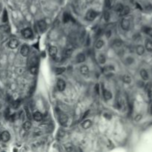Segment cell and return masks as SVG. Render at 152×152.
Wrapping results in <instances>:
<instances>
[{
	"label": "cell",
	"instance_id": "38",
	"mask_svg": "<svg viewBox=\"0 0 152 152\" xmlns=\"http://www.w3.org/2000/svg\"><path fill=\"white\" fill-rule=\"evenodd\" d=\"M1 12H2V6L0 5V14H1Z\"/></svg>",
	"mask_w": 152,
	"mask_h": 152
},
{
	"label": "cell",
	"instance_id": "14",
	"mask_svg": "<svg viewBox=\"0 0 152 152\" xmlns=\"http://www.w3.org/2000/svg\"><path fill=\"white\" fill-rule=\"evenodd\" d=\"M91 125H92V122L90 120H86L82 123V127H83L84 129H88V128L91 127Z\"/></svg>",
	"mask_w": 152,
	"mask_h": 152
},
{
	"label": "cell",
	"instance_id": "4",
	"mask_svg": "<svg viewBox=\"0 0 152 152\" xmlns=\"http://www.w3.org/2000/svg\"><path fill=\"white\" fill-rule=\"evenodd\" d=\"M29 51H30V48H29V46L28 45H23L21 48V50H20V53L23 56H27L29 53Z\"/></svg>",
	"mask_w": 152,
	"mask_h": 152
},
{
	"label": "cell",
	"instance_id": "7",
	"mask_svg": "<svg viewBox=\"0 0 152 152\" xmlns=\"http://www.w3.org/2000/svg\"><path fill=\"white\" fill-rule=\"evenodd\" d=\"M68 120V117L66 114H61L59 116V121L60 122V124L62 125H65L67 122Z\"/></svg>",
	"mask_w": 152,
	"mask_h": 152
},
{
	"label": "cell",
	"instance_id": "20",
	"mask_svg": "<svg viewBox=\"0 0 152 152\" xmlns=\"http://www.w3.org/2000/svg\"><path fill=\"white\" fill-rule=\"evenodd\" d=\"M31 126H32V124L30 121H26L25 122H24L23 124V128H24L25 131H28L31 128Z\"/></svg>",
	"mask_w": 152,
	"mask_h": 152
},
{
	"label": "cell",
	"instance_id": "39",
	"mask_svg": "<svg viewBox=\"0 0 152 152\" xmlns=\"http://www.w3.org/2000/svg\"><path fill=\"white\" fill-rule=\"evenodd\" d=\"M151 113L152 114V104H151Z\"/></svg>",
	"mask_w": 152,
	"mask_h": 152
},
{
	"label": "cell",
	"instance_id": "11",
	"mask_svg": "<svg viewBox=\"0 0 152 152\" xmlns=\"http://www.w3.org/2000/svg\"><path fill=\"white\" fill-rule=\"evenodd\" d=\"M103 97L106 100H109L112 98V93L108 90H104L103 91Z\"/></svg>",
	"mask_w": 152,
	"mask_h": 152
},
{
	"label": "cell",
	"instance_id": "2",
	"mask_svg": "<svg viewBox=\"0 0 152 152\" xmlns=\"http://www.w3.org/2000/svg\"><path fill=\"white\" fill-rule=\"evenodd\" d=\"M22 35L25 39H30L33 37V31L30 28H25L22 30Z\"/></svg>",
	"mask_w": 152,
	"mask_h": 152
},
{
	"label": "cell",
	"instance_id": "37",
	"mask_svg": "<svg viewBox=\"0 0 152 152\" xmlns=\"http://www.w3.org/2000/svg\"><path fill=\"white\" fill-rule=\"evenodd\" d=\"M141 118H142V116H141V115H137V116H136V118H135V120H136V121H139Z\"/></svg>",
	"mask_w": 152,
	"mask_h": 152
},
{
	"label": "cell",
	"instance_id": "12",
	"mask_svg": "<svg viewBox=\"0 0 152 152\" xmlns=\"http://www.w3.org/2000/svg\"><path fill=\"white\" fill-rule=\"evenodd\" d=\"M38 26H39V28L41 32H44L46 28H47V25H46V23L45 21L43 20H41L38 22Z\"/></svg>",
	"mask_w": 152,
	"mask_h": 152
},
{
	"label": "cell",
	"instance_id": "23",
	"mask_svg": "<svg viewBox=\"0 0 152 152\" xmlns=\"http://www.w3.org/2000/svg\"><path fill=\"white\" fill-rule=\"evenodd\" d=\"M65 71V68H57L55 69V74L56 75H60V74H62V73H64Z\"/></svg>",
	"mask_w": 152,
	"mask_h": 152
},
{
	"label": "cell",
	"instance_id": "16",
	"mask_svg": "<svg viewBox=\"0 0 152 152\" xmlns=\"http://www.w3.org/2000/svg\"><path fill=\"white\" fill-rule=\"evenodd\" d=\"M80 72L83 75H87L89 73V68L88 66L86 65H83L82 67H80Z\"/></svg>",
	"mask_w": 152,
	"mask_h": 152
},
{
	"label": "cell",
	"instance_id": "33",
	"mask_svg": "<svg viewBox=\"0 0 152 152\" xmlns=\"http://www.w3.org/2000/svg\"><path fill=\"white\" fill-rule=\"evenodd\" d=\"M104 18H105V20H106V21H108L109 20V19H110V14L108 12V11H106V12L105 13Z\"/></svg>",
	"mask_w": 152,
	"mask_h": 152
},
{
	"label": "cell",
	"instance_id": "29",
	"mask_svg": "<svg viewBox=\"0 0 152 152\" xmlns=\"http://www.w3.org/2000/svg\"><path fill=\"white\" fill-rule=\"evenodd\" d=\"M71 18V15H69V14H65L64 16H63V21H64L65 22H68L70 21Z\"/></svg>",
	"mask_w": 152,
	"mask_h": 152
},
{
	"label": "cell",
	"instance_id": "25",
	"mask_svg": "<svg viewBox=\"0 0 152 152\" xmlns=\"http://www.w3.org/2000/svg\"><path fill=\"white\" fill-rule=\"evenodd\" d=\"M104 45V42L102 41V40H101V39H99V40H98L97 42V43H96V48H97V49H100V48H102V46Z\"/></svg>",
	"mask_w": 152,
	"mask_h": 152
},
{
	"label": "cell",
	"instance_id": "8",
	"mask_svg": "<svg viewBox=\"0 0 152 152\" xmlns=\"http://www.w3.org/2000/svg\"><path fill=\"white\" fill-rule=\"evenodd\" d=\"M18 45H19V41L17 39H11L9 42V43H8L9 48H11V49H15V48H16L17 47H18Z\"/></svg>",
	"mask_w": 152,
	"mask_h": 152
},
{
	"label": "cell",
	"instance_id": "18",
	"mask_svg": "<svg viewBox=\"0 0 152 152\" xmlns=\"http://www.w3.org/2000/svg\"><path fill=\"white\" fill-rule=\"evenodd\" d=\"M140 76H141V77L143 80L148 79V74L145 69H143L140 71Z\"/></svg>",
	"mask_w": 152,
	"mask_h": 152
},
{
	"label": "cell",
	"instance_id": "6",
	"mask_svg": "<svg viewBox=\"0 0 152 152\" xmlns=\"http://www.w3.org/2000/svg\"><path fill=\"white\" fill-rule=\"evenodd\" d=\"M57 88L60 91H63L65 89V86H66V84H65V82L63 80V79H59L57 82Z\"/></svg>",
	"mask_w": 152,
	"mask_h": 152
},
{
	"label": "cell",
	"instance_id": "1",
	"mask_svg": "<svg viewBox=\"0 0 152 152\" xmlns=\"http://www.w3.org/2000/svg\"><path fill=\"white\" fill-rule=\"evenodd\" d=\"M98 16V13L97 11L93 10H89L88 12L86 13L85 19L88 21H93L96 19V17Z\"/></svg>",
	"mask_w": 152,
	"mask_h": 152
},
{
	"label": "cell",
	"instance_id": "19",
	"mask_svg": "<svg viewBox=\"0 0 152 152\" xmlns=\"http://www.w3.org/2000/svg\"><path fill=\"white\" fill-rule=\"evenodd\" d=\"M145 48L148 51H152V41L147 39L145 41Z\"/></svg>",
	"mask_w": 152,
	"mask_h": 152
},
{
	"label": "cell",
	"instance_id": "32",
	"mask_svg": "<svg viewBox=\"0 0 152 152\" xmlns=\"http://www.w3.org/2000/svg\"><path fill=\"white\" fill-rule=\"evenodd\" d=\"M104 69H105V71H114V67L111 66V65H108V66L105 68Z\"/></svg>",
	"mask_w": 152,
	"mask_h": 152
},
{
	"label": "cell",
	"instance_id": "28",
	"mask_svg": "<svg viewBox=\"0 0 152 152\" xmlns=\"http://www.w3.org/2000/svg\"><path fill=\"white\" fill-rule=\"evenodd\" d=\"M72 53H73V49L72 48H68L65 51V56L66 57H69L72 54Z\"/></svg>",
	"mask_w": 152,
	"mask_h": 152
},
{
	"label": "cell",
	"instance_id": "21",
	"mask_svg": "<svg viewBox=\"0 0 152 152\" xmlns=\"http://www.w3.org/2000/svg\"><path fill=\"white\" fill-rule=\"evenodd\" d=\"M143 30L144 31V33H145L147 35L152 37V28H148V27H144Z\"/></svg>",
	"mask_w": 152,
	"mask_h": 152
},
{
	"label": "cell",
	"instance_id": "3",
	"mask_svg": "<svg viewBox=\"0 0 152 152\" xmlns=\"http://www.w3.org/2000/svg\"><path fill=\"white\" fill-rule=\"evenodd\" d=\"M0 139H1V140L2 142H8L10 139V133L7 131H3L1 135H0Z\"/></svg>",
	"mask_w": 152,
	"mask_h": 152
},
{
	"label": "cell",
	"instance_id": "30",
	"mask_svg": "<svg viewBox=\"0 0 152 152\" xmlns=\"http://www.w3.org/2000/svg\"><path fill=\"white\" fill-rule=\"evenodd\" d=\"M8 13H7V10H5L4 13H3V16H2V21H3V22H8Z\"/></svg>",
	"mask_w": 152,
	"mask_h": 152
},
{
	"label": "cell",
	"instance_id": "13",
	"mask_svg": "<svg viewBox=\"0 0 152 152\" xmlns=\"http://www.w3.org/2000/svg\"><path fill=\"white\" fill-rule=\"evenodd\" d=\"M42 118H43L42 114L40 112L37 111V112L34 113V114H33V119H34V120H36L37 122H40V121L42 120Z\"/></svg>",
	"mask_w": 152,
	"mask_h": 152
},
{
	"label": "cell",
	"instance_id": "17",
	"mask_svg": "<svg viewBox=\"0 0 152 152\" xmlns=\"http://www.w3.org/2000/svg\"><path fill=\"white\" fill-rule=\"evenodd\" d=\"M136 51H137V53L138 55H143L145 52V48L143 45H138L136 48Z\"/></svg>",
	"mask_w": 152,
	"mask_h": 152
},
{
	"label": "cell",
	"instance_id": "22",
	"mask_svg": "<svg viewBox=\"0 0 152 152\" xmlns=\"http://www.w3.org/2000/svg\"><path fill=\"white\" fill-rule=\"evenodd\" d=\"M122 81H123V83H125L126 84H129L131 82V78L128 75H124L122 76Z\"/></svg>",
	"mask_w": 152,
	"mask_h": 152
},
{
	"label": "cell",
	"instance_id": "31",
	"mask_svg": "<svg viewBox=\"0 0 152 152\" xmlns=\"http://www.w3.org/2000/svg\"><path fill=\"white\" fill-rule=\"evenodd\" d=\"M20 105V100H16V101H14L13 102V108H17Z\"/></svg>",
	"mask_w": 152,
	"mask_h": 152
},
{
	"label": "cell",
	"instance_id": "10",
	"mask_svg": "<svg viewBox=\"0 0 152 152\" xmlns=\"http://www.w3.org/2000/svg\"><path fill=\"white\" fill-rule=\"evenodd\" d=\"M76 62L77 63H82V62H85V56L84 53H79L76 56Z\"/></svg>",
	"mask_w": 152,
	"mask_h": 152
},
{
	"label": "cell",
	"instance_id": "24",
	"mask_svg": "<svg viewBox=\"0 0 152 152\" xmlns=\"http://www.w3.org/2000/svg\"><path fill=\"white\" fill-rule=\"evenodd\" d=\"M98 60H99V62L100 64H104L106 61V58L103 54H99V56H98Z\"/></svg>",
	"mask_w": 152,
	"mask_h": 152
},
{
	"label": "cell",
	"instance_id": "15",
	"mask_svg": "<svg viewBox=\"0 0 152 152\" xmlns=\"http://www.w3.org/2000/svg\"><path fill=\"white\" fill-rule=\"evenodd\" d=\"M130 12V8L129 7H128V6H125V7H123L122 10L120 12V16H126L127 14H128Z\"/></svg>",
	"mask_w": 152,
	"mask_h": 152
},
{
	"label": "cell",
	"instance_id": "26",
	"mask_svg": "<svg viewBox=\"0 0 152 152\" xmlns=\"http://www.w3.org/2000/svg\"><path fill=\"white\" fill-rule=\"evenodd\" d=\"M123 7H124V6H123L122 4L119 3V4H117V5H116L115 6V8H114V9H115V10H116V11H117V12H119V13H120V11L122 10Z\"/></svg>",
	"mask_w": 152,
	"mask_h": 152
},
{
	"label": "cell",
	"instance_id": "35",
	"mask_svg": "<svg viewBox=\"0 0 152 152\" xmlns=\"http://www.w3.org/2000/svg\"><path fill=\"white\" fill-rule=\"evenodd\" d=\"M95 91H96V93H97V94H99V85L98 84H97L96 85H95Z\"/></svg>",
	"mask_w": 152,
	"mask_h": 152
},
{
	"label": "cell",
	"instance_id": "5",
	"mask_svg": "<svg viewBox=\"0 0 152 152\" xmlns=\"http://www.w3.org/2000/svg\"><path fill=\"white\" fill-rule=\"evenodd\" d=\"M121 27L125 30H128L130 29V22L127 19H123L121 22Z\"/></svg>",
	"mask_w": 152,
	"mask_h": 152
},
{
	"label": "cell",
	"instance_id": "27",
	"mask_svg": "<svg viewBox=\"0 0 152 152\" xmlns=\"http://www.w3.org/2000/svg\"><path fill=\"white\" fill-rule=\"evenodd\" d=\"M30 73L32 74H34L35 75V74L37 73V67L36 65H33L30 68Z\"/></svg>",
	"mask_w": 152,
	"mask_h": 152
},
{
	"label": "cell",
	"instance_id": "36",
	"mask_svg": "<svg viewBox=\"0 0 152 152\" xmlns=\"http://www.w3.org/2000/svg\"><path fill=\"white\" fill-rule=\"evenodd\" d=\"M19 116H20V119L21 120H24V112L21 111L20 112V114H19Z\"/></svg>",
	"mask_w": 152,
	"mask_h": 152
},
{
	"label": "cell",
	"instance_id": "9",
	"mask_svg": "<svg viewBox=\"0 0 152 152\" xmlns=\"http://www.w3.org/2000/svg\"><path fill=\"white\" fill-rule=\"evenodd\" d=\"M49 54L52 58H55L57 54V48L55 46H51L49 48Z\"/></svg>",
	"mask_w": 152,
	"mask_h": 152
},
{
	"label": "cell",
	"instance_id": "34",
	"mask_svg": "<svg viewBox=\"0 0 152 152\" xmlns=\"http://www.w3.org/2000/svg\"><path fill=\"white\" fill-rule=\"evenodd\" d=\"M111 5V0H106V6L107 8H110Z\"/></svg>",
	"mask_w": 152,
	"mask_h": 152
}]
</instances>
